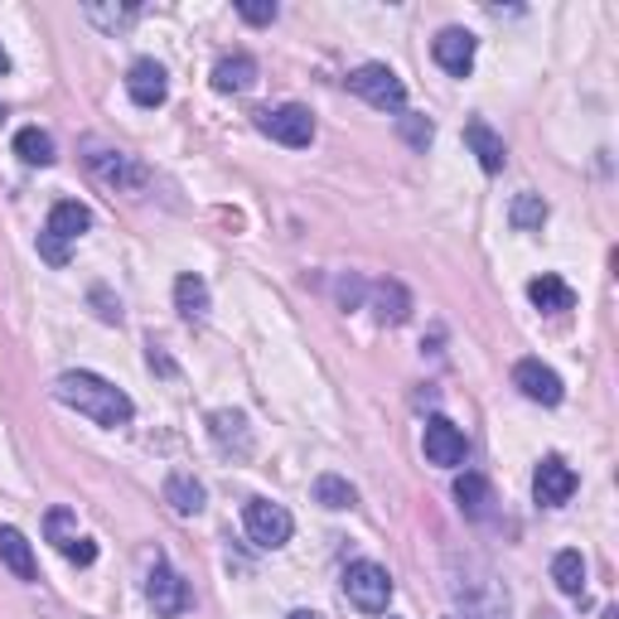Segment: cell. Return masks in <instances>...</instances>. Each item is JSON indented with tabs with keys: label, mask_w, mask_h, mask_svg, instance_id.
I'll return each mask as SVG.
<instances>
[{
	"label": "cell",
	"mask_w": 619,
	"mask_h": 619,
	"mask_svg": "<svg viewBox=\"0 0 619 619\" xmlns=\"http://www.w3.org/2000/svg\"><path fill=\"white\" fill-rule=\"evenodd\" d=\"M54 397L64 407L73 411H82V417H92L97 427H107V431H117V427H126L131 421V397L121 393L117 383H107V378H97V373H64V378L54 383Z\"/></svg>",
	"instance_id": "1"
},
{
	"label": "cell",
	"mask_w": 619,
	"mask_h": 619,
	"mask_svg": "<svg viewBox=\"0 0 619 619\" xmlns=\"http://www.w3.org/2000/svg\"><path fill=\"white\" fill-rule=\"evenodd\" d=\"M431 54L451 78H469V68H475V34L469 30H441L431 44Z\"/></svg>",
	"instance_id": "11"
},
{
	"label": "cell",
	"mask_w": 619,
	"mask_h": 619,
	"mask_svg": "<svg viewBox=\"0 0 619 619\" xmlns=\"http://www.w3.org/2000/svg\"><path fill=\"white\" fill-rule=\"evenodd\" d=\"M88 228H92L88 203H78V199L54 203V213H48V223H44V233H40V252H44V262L64 266V262H68V242H73V237H82Z\"/></svg>",
	"instance_id": "2"
},
{
	"label": "cell",
	"mask_w": 619,
	"mask_h": 619,
	"mask_svg": "<svg viewBox=\"0 0 619 619\" xmlns=\"http://www.w3.org/2000/svg\"><path fill=\"white\" fill-rule=\"evenodd\" d=\"M344 596L354 600L363 615H383L387 600H393V576H387L378 562H354L344 572Z\"/></svg>",
	"instance_id": "3"
},
{
	"label": "cell",
	"mask_w": 619,
	"mask_h": 619,
	"mask_svg": "<svg viewBox=\"0 0 619 619\" xmlns=\"http://www.w3.org/2000/svg\"><path fill=\"white\" fill-rule=\"evenodd\" d=\"M349 88H354L363 102L383 107V112H402V102H407L402 78H397L387 64H363V68H354V73H349Z\"/></svg>",
	"instance_id": "4"
},
{
	"label": "cell",
	"mask_w": 619,
	"mask_h": 619,
	"mask_svg": "<svg viewBox=\"0 0 619 619\" xmlns=\"http://www.w3.org/2000/svg\"><path fill=\"white\" fill-rule=\"evenodd\" d=\"M10 68V58H5V48H0V73H5Z\"/></svg>",
	"instance_id": "30"
},
{
	"label": "cell",
	"mask_w": 619,
	"mask_h": 619,
	"mask_svg": "<svg viewBox=\"0 0 619 619\" xmlns=\"http://www.w3.org/2000/svg\"><path fill=\"white\" fill-rule=\"evenodd\" d=\"M397 126H402V136L411 141V145H417V151H427V145H431V136H435V131H431V121L427 117H397Z\"/></svg>",
	"instance_id": "27"
},
{
	"label": "cell",
	"mask_w": 619,
	"mask_h": 619,
	"mask_svg": "<svg viewBox=\"0 0 619 619\" xmlns=\"http://www.w3.org/2000/svg\"><path fill=\"white\" fill-rule=\"evenodd\" d=\"M455 499H460V513L465 518H489L494 494H489V484H484L479 475H460L455 479Z\"/></svg>",
	"instance_id": "19"
},
{
	"label": "cell",
	"mask_w": 619,
	"mask_h": 619,
	"mask_svg": "<svg viewBox=\"0 0 619 619\" xmlns=\"http://www.w3.org/2000/svg\"><path fill=\"white\" fill-rule=\"evenodd\" d=\"M465 141H469V151L479 155V165L489 169V175H499L504 169V161H508V145H504V136L489 126V121H479V117H469L465 121Z\"/></svg>",
	"instance_id": "13"
},
{
	"label": "cell",
	"mask_w": 619,
	"mask_h": 619,
	"mask_svg": "<svg viewBox=\"0 0 619 619\" xmlns=\"http://www.w3.org/2000/svg\"><path fill=\"white\" fill-rule=\"evenodd\" d=\"M44 532H48V542H54L58 552H68L73 542H78V523H73V513H68V508H48Z\"/></svg>",
	"instance_id": "25"
},
{
	"label": "cell",
	"mask_w": 619,
	"mask_h": 619,
	"mask_svg": "<svg viewBox=\"0 0 619 619\" xmlns=\"http://www.w3.org/2000/svg\"><path fill=\"white\" fill-rule=\"evenodd\" d=\"M513 387L528 397V402H542V407L562 402V378H556L542 358H523V363H518V368H513Z\"/></svg>",
	"instance_id": "10"
},
{
	"label": "cell",
	"mask_w": 619,
	"mask_h": 619,
	"mask_svg": "<svg viewBox=\"0 0 619 619\" xmlns=\"http://www.w3.org/2000/svg\"><path fill=\"white\" fill-rule=\"evenodd\" d=\"M145 600L155 605V615H165V619H179V615L189 610V586H185V576H179L175 566L155 562L151 581H145Z\"/></svg>",
	"instance_id": "7"
},
{
	"label": "cell",
	"mask_w": 619,
	"mask_h": 619,
	"mask_svg": "<svg viewBox=\"0 0 619 619\" xmlns=\"http://www.w3.org/2000/svg\"><path fill=\"white\" fill-rule=\"evenodd\" d=\"M532 494H538L542 508H562L576 494V469L562 455H548L538 465V475H532Z\"/></svg>",
	"instance_id": "9"
},
{
	"label": "cell",
	"mask_w": 619,
	"mask_h": 619,
	"mask_svg": "<svg viewBox=\"0 0 619 619\" xmlns=\"http://www.w3.org/2000/svg\"><path fill=\"white\" fill-rule=\"evenodd\" d=\"M528 296H532V306H538V310H548V314H566V310L576 306L572 286H566L562 276H538V281L528 286Z\"/></svg>",
	"instance_id": "16"
},
{
	"label": "cell",
	"mask_w": 619,
	"mask_h": 619,
	"mask_svg": "<svg viewBox=\"0 0 619 619\" xmlns=\"http://www.w3.org/2000/svg\"><path fill=\"white\" fill-rule=\"evenodd\" d=\"M242 523H247V538L257 542V548H286L290 532H296L290 513L281 504H272V499H247V508H242Z\"/></svg>",
	"instance_id": "5"
},
{
	"label": "cell",
	"mask_w": 619,
	"mask_h": 619,
	"mask_svg": "<svg viewBox=\"0 0 619 619\" xmlns=\"http://www.w3.org/2000/svg\"><path fill=\"white\" fill-rule=\"evenodd\" d=\"M257 126L266 131L272 141H281V145H310L314 141V117H310V107H300V102H286V107H266V112H257Z\"/></svg>",
	"instance_id": "6"
},
{
	"label": "cell",
	"mask_w": 619,
	"mask_h": 619,
	"mask_svg": "<svg viewBox=\"0 0 619 619\" xmlns=\"http://www.w3.org/2000/svg\"><path fill=\"white\" fill-rule=\"evenodd\" d=\"M88 165L97 169V175L107 179V185H121V179H126V185H141V169L126 161V155L121 151H102V155H88Z\"/></svg>",
	"instance_id": "21"
},
{
	"label": "cell",
	"mask_w": 619,
	"mask_h": 619,
	"mask_svg": "<svg viewBox=\"0 0 619 619\" xmlns=\"http://www.w3.org/2000/svg\"><path fill=\"white\" fill-rule=\"evenodd\" d=\"M548 223V203H542V194H518L513 199V228H523V233H532V228Z\"/></svg>",
	"instance_id": "26"
},
{
	"label": "cell",
	"mask_w": 619,
	"mask_h": 619,
	"mask_svg": "<svg viewBox=\"0 0 619 619\" xmlns=\"http://www.w3.org/2000/svg\"><path fill=\"white\" fill-rule=\"evenodd\" d=\"M286 619H324V615H320V610H290Z\"/></svg>",
	"instance_id": "29"
},
{
	"label": "cell",
	"mask_w": 619,
	"mask_h": 619,
	"mask_svg": "<svg viewBox=\"0 0 619 619\" xmlns=\"http://www.w3.org/2000/svg\"><path fill=\"white\" fill-rule=\"evenodd\" d=\"M15 151H20L24 165H54V136L40 126H24L15 136Z\"/></svg>",
	"instance_id": "22"
},
{
	"label": "cell",
	"mask_w": 619,
	"mask_h": 619,
	"mask_svg": "<svg viewBox=\"0 0 619 619\" xmlns=\"http://www.w3.org/2000/svg\"><path fill=\"white\" fill-rule=\"evenodd\" d=\"M552 581L562 596H581V590H586V562H581V552H556Z\"/></svg>",
	"instance_id": "20"
},
{
	"label": "cell",
	"mask_w": 619,
	"mask_h": 619,
	"mask_svg": "<svg viewBox=\"0 0 619 619\" xmlns=\"http://www.w3.org/2000/svg\"><path fill=\"white\" fill-rule=\"evenodd\" d=\"M421 451H427V460L431 465H460V460H465V431L455 427V421H445V417H431L427 421V431H421Z\"/></svg>",
	"instance_id": "8"
},
{
	"label": "cell",
	"mask_w": 619,
	"mask_h": 619,
	"mask_svg": "<svg viewBox=\"0 0 619 619\" xmlns=\"http://www.w3.org/2000/svg\"><path fill=\"white\" fill-rule=\"evenodd\" d=\"M175 310L185 314V320H203L209 314V286H203V276L185 272L175 281Z\"/></svg>",
	"instance_id": "17"
},
{
	"label": "cell",
	"mask_w": 619,
	"mask_h": 619,
	"mask_svg": "<svg viewBox=\"0 0 619 619\" xmlns=\"http://www.w3.org/2000/svg\"><path fill=\"white\" fill-rule=\"evenodd\" d=\"M252 82H257V58L252 54L218 58V68H213V88L218 92H247Z\"/></svg>",
	"instance_id": "14"
},
{
	"label": "cell",
	"mask_w": 619,
	"mask_h": 619,
	"mask_svg": "<svg viewBox=\"0 0 619 619\" xmlns=\"http://www.w3.org/2000/svg\"><path fill=\"white\" fill-rule=\"evenodd\" d=\"M354 484L349 479H339V475H320L314 479V504H324V508H354Z\"/></svg>",
	"instance_id": "23"
},
{
	"label": "cell",
	"mask_w": 619,
	"mask_h": 619,
	"mask_svg": "<svg viewBox=\"0 0 619 619\" xmlns=\"http://www.w3.org/2000/svg\"><path fill=\"white\" fill-rule=\"evenodd\" d=\"M237 15L252 20V24H272V20H276V5H272V0H242Z\"/></svg>",
	"instance_id": "28"
},
{
	"label": "cell",
	"mask_w": 619,
	"mask_h": 619,
	"mask_svg": "<svg viewBox=\"0 0 619 619\" xmlns=\"http://www.w3.org/2000/svg\"><path fill=\"white\" fill-rule=\"evenodd\" d=\"M0 562H5L20 581H34V576H40V572H34V548L24 542L20 528H0Z\"/></svg>",
	"instance_id": "15"
},
{
	"label": "cell",
	"mask_w": 619,
	"mask_h": 619,
	"mask_svg": "<svg viewBox=\"0 0 619 619\" xmlns=\"http://www.w3.org/2000/svg\"><path fill=\"white\" fill-rule=\"evenodd\" d=\"M411 314V300H407V290L397 286V281H383L378 286V320H393V324H402Z\"/></svg>",
	"instance_id": "24"
},
{
	"label": "cell",
	"mask_w": 619,
	"mask_h": 619,
	"mask_svg": "<svg viewBox=\"0 0 619 619\" xmlns=\"http://www.w3.org/2000/svg\"><path fill=\"white\" fill-rule=\"evenodd\" d=\"M165 504L175 508V513H199L203 508V484L194 479V475H169L165 479Z\"/></svg>",
	"instance_id": "18"
},
{
	"label": "cell",
	"mask_w": 619,
	"mask_h": 619,
	"mask_svg": "<svg viewBox=\"0 0 619 619\" xmlns=\"http://www.w3.org/2000/svg\"><path fill=\"white\" fill-rule=\"evenodd\" d=\"M126 92H131V102H136V107H161L165 97H169L165 68L155 64V58H136L131 73H126Z\"/></svg>",
	"instance_id": "12"
}]
</instances>
